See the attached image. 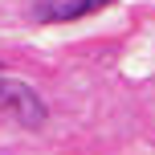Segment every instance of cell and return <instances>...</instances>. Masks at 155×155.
<instances>
[{"label": "cell", "mask_w": 155, "mask_h": 155, "mask_svg": "<svg viewBox=\"0 0 155 155\" xmlns=\"http://www.w3.org/2000/svg\"><path fill=\"white\" fill-rule=\"evenodd\" d=\"M0 110L12 114L16 123L29 127V131H41L45 118H49V106L41 102V94L33 90L29 82L12 78V74H0Z\"/></svg>", "instance_id": "obj_1"}, {"label": "cell", "mask_w": 155, "mask_h": 155, "mask_svg": "<svg viewBox=\"0 0 155 155\" xmlns=\"http://www.w3.org/2000/svg\"><path fill=\"white\" fill-rule=\"evenodd\" d=\"M106 4H114V0H45V4L33 8V16L41 25H49V21H78V16H90V12H98Z\"/></svg>", "instance_id": "obj_2"}]
</instances>
